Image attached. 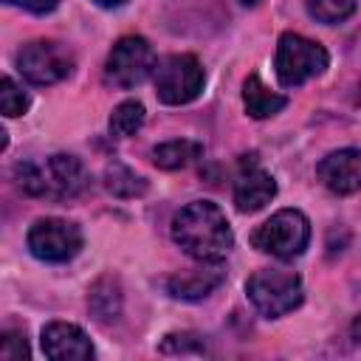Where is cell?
Instances as JSON below:
<instances>
[{
	"label": "cell",
	"instance_id": "6da1fadb",
	"mask_svg": "<svg viewBox=\"0 0 361 361\" xmlns=\"http://www.w3.org/2000/svg\"><path fill=\"white\" fill-rule=\"evenodd\" d=\"M172 240L197 262H220L234 245L223 209L212 200H192L172 217Z\"/></svg>",
	"mask_w": 361,
	"mask_h": 361
},
{
	"label": "cell",
	"instance_id": "7a4b0ae2",
	"mask_svg": "<svg viewBox=\"0 0 361 361\" xmlns=\"http://www.w3.org/2000/svg\"><path fill=\"white\" fill-rule=\"evenodd\" d=\"M245 293L251 305L265 316V319H279L290 310H296L305 299V288L299 274L285 271V268H265L248 276Z\"/></svg>",
	"mask_w": 361,
	"mask_h": 361
},
{
	"label": "cell",
	"instance_id": "3957f363",
	"mask_svg": "<svg viewBox=\"0 0 361 361\" xmlns=\"http://www.w3.org/2000/svg\"><path fill=\"white\" fill-rule=\"evenodd\" d=\"M276 79L282 87H299L313 76H322L330 65L324 45L302 37V34H282L276 42Z\"/></svg>",
	"mask_w": 361,
	"mask_h": 361
},
{
	"label": "cell",
	"instance_id": "277c9868",
	"mask_svg": "<svg viewBox=\"0 0 361 361\" xmlns=\"http://www.w3.org/2000/svg\"><path fill=\"white\" fill-rule=\"evenodd\" d=\"M307 243H310V220L299 209H279L251 234V245L276 259L299 257L307 248Z\"/></svg>",
	"mask_w": 361,
	"mask_h": 361
},
{
	"label": "cell",
	"instance_id": "5b68a950",
	"mask_svg": "<svg viewBox=\"0 0 361 361\" xmlns=\"http://www.w3.org/2000/svg\"><path fill=\"white\" fill-rule=\"evenodd\" d=\"M206 73L192 54H172L155 65V96L164 104H189L200 96Z\"/></svg>",
	"mask_w": 361,
	"mask_h": 361
},
{
	"label": "cell",
	"instance_id": "8992f818",
	"mask_svg": "<svg viewBox=\"0 0 361 361\" xmlns=\"http://www.w3.org/2000/svg\"><path fill=\"white\" fill-rule=\"evenodd\" d=\"M155 65L158 59H155L152 45L144 37L130 34V37H121L107 54L104 76L116 87H135L155 71Z\"/></svg>",
	"mask_w": 361,
	"mask_h": 361
},
{
	"label": "cell",
	"instance_id": "52a82bcc",
	"mask_svg": "<svg viewBox=\"0 0 361 361\" xmlns=\"http://www.w3.org/2000/svg\"><path fill=\"white\" fill-rule=\"evenodd\" d=\"M82 248V231L62 217H42L28 228V251L42 262H68Z\"/></svg>",
	"mask_w": 361,
	"mask_h": 361
},
{
	"label": "cell",
	"instance_id": "ba28073f",
	"mask_svg": "<svg viewBox=\"0 0 361 361\" xmlns=\"http://www.w3.org/2000/svg\"><path fill=\"white\" fill-rule=\"evenodd\" d=\"M17 68H20V73L31 85H39L42 87V85H54V82H62L65 76H71L73 56L59 42L37 39V42H28V45L20 48Z\"/></svg>",
	"mask_w": 361,
	"mask_h": 361
},
{
	"label": "cell",
	"instance_id": "9c48e42d",
	"mask_svg": "<svg viewBox=\"0 0 361 361\" xmlns=\"http://www.w3.org/2000/svg\"><path fill=\"white\" fill-rule=\"evenodd\" d=\"M276 195V180L271 178V172H265L259 166V161L251 155H245L240 161V172L234 178V206L243 214L259 212L265 203H271Z\"/></svg>",
	"mask_w": 361,
	"mask_h": 361
},
{
	"label": "cell",
	"instance_id": "30bf717a",
	"mask_svg": "<svg viewBox=\"0 0 361 361\" xmlns=\"http://www.w3.org/2000/svg\"><path fill=\"white\" fill-rule=\"evenodd\" d=\"M42 353L51 361H85L93 358V344L79 324L51 322L42 327Z\"/></svg>",
	"mask_w": 361,
	"mask_h": 361
},
{
	"label": "cell",
	"instance_id": "8fae6325",
	"mask_svg": "<svg viewBox=\"0 0 361 361\" xmlns=\"http://www.w3.org/2000/svg\"><path fill=\"white\" fill-rule=\"evenodd\" d=\"M319 180L336 195H353L361 189V149H336L316 166Z\"/></svg>",
	"mask_w": 361,
	"mask_h": 361
},
{
	"label": "cell",
	"instance_id": "7c38bea8",
	"mask_svg": "<svg viewBox=\"0 0 361 361\" xmlns=\"http://www.w3.org/2000/svg\"><path fill=\"white\" fill-rule=\"evenodd\" d=\"M45 197H76L87 186V172L79 158L73 155H51L42 166Z\"/></svg>",
	"mask_w": 361,
	"mask_h": 361
},
{
	"label": "cell",
	"instance_id": "4fadbf2b",
	"mask_svg": "<svg viewBox=\"0 0 361 361\" xmlns=\"http://www.w3.org/2000/svg\"><path fill=\"white\" fill-rule=\"evenodd\" d=\"M223 282V271L212 268H195V271H180L175 276L166 279V290L175 296V299H186V302H195V299H206L217 285Z\"/></svg>",
	"mask_w": 361,
	"mask_h": 361
},
{
	"label": "cell",
	"instance_id": "5bb4252c",
	"mask_svg": "<svg viewBox=\"0 0 361 361\" xmlns=\"http://www.w3.org/2000/svg\"><path fill=\"white\" fill-rule=\"evenodd\" d=\"M243 104L251 118H271L288 104V99L282 93L268 90L257 73H248V79L243 82Z\"/></svg>",
	"mask_w": 361,
	"mask_h": 361
},
{
	"label": "cell",
	"instance_id": "9a60e30c",
	"mask_svg": "<svg viewBox=\"0 0 361 361\" xmlns=\"http://www.w3.org/2000/svg\"><path fill=\"white\" fill-rule=\"evenodd\" d=\"M87 307L90 313L96 316V322H113L118 319L121 313V288H118V279L104 274L99 276L93 285H90V293H87Z\"/></svg>",
	"mask_w": 361,
	"mask_h": 361
},
{
	"label": "cell",
	"instance_id": "2e32d148",
	"mask_svg": "<svg viewBox=\"0 0 361 361\" xmlns=\"http://www.w3.org/2000/svg\"><path fill=\"white\" fill-rule=\"evenodd\" d=\"M203 155V144L189 141V138H175V141H164L152 149V161L161 169H183L189 166L195 158Z\"/></svg>",
	"mask_w": 361,
	"mask_h": 361
},
{
	"label": "cell",
	"instance_id": "e0dca14e",
	"mask_svg": "<svg viewBox=\"0 0 361 361\" xmlns=\"http://www.w3.org/2000/svg\"><path fill=\"white\" fill-rule=\"evenodd\" d=\"M104 189L116 197H138L147 192V180L141 175H135L130 166L113 161L107 169H104Z\"/></svg>",
	"mask_w": 361,
	"mask_h": 361
},
{
	"label": "cell",
	"instance_id": "ac0fdd59",
	"mask_svg": "<svg viewBox=\"0 0 361 361\" xmlns=\"http://www.w3.org/2000/svg\"><path fill=\"white\" fill-rule=\"evenodd\" d=\"M144 116H147L144 113V104L135 102V99H127V102H121V104L113 107V113H110V133L116 138H127V135H133V133L141 130Z\"/></svg>",
	"mask_w": 361,
	"mask_h": 361
},
{
	"label": "cell",
	"instance_id": "d6986e66",
	"mask_svg": "<svg viewBox=\"0 0 361 361\" xmlns=\"http://www.w3.org/2000/svg\"><path fill=\"white\" fill-rule=\"evenodd\" d=\"M355 6H358V0H305L307 14L319 23H327V25L347 20L355 11Z\"/></svg>",
	"mask_w": 361,
	"mask_h": 361
},
{
	"label": "cell",
	"instance_id": "ffe728a7",
	"mask_svg": "<svg viewBox=\"0 0 361 361\" xmlns=\"http://www.w3.org/2000/svg\"><path fill=\"white\" fill-rule=\"evenodd\" d=\"M0 110L8 118H17V116H23L28 110V93L11 76L0 79Z\"/></svg>",
	"mask_w": 361,
	"mask_h": 361
},
{
	"label": "cell",
	"instance_id": "44dd1931",
	"mask_svg": "<svg viewBox=\"0 0 361 361\" xmlns=\"http://www.w3.org/2000/svg\"><path fill=\"white\" fill-rule=\"evenodd\" d=\"M0 358H6V361H23V358H28V341H25V333L6 330L3 338H0Z\"/></svg>",
	"mask_w": 361,
	"mask_h": 361
},
{
	"label": "cell",
	"instance_id": "7402d4cb",
	"mask_svg": "<svg viewBox=\"0 0 361 361\" xmlns=\"http://www.w3.org/2000/svg\"><path fill=\"white\" fill-rule=\"evenodd\" d=\"M6 3L20 6V8L31 11V14H48V11H54L59 6V0H6Z\"/></svg>",
	"mask_w": 361,
	"mask_h": 361
},
{
	"label": "cell",
	"instance_id": "603a6c76",
	"mask_svg": "<svg viewBox=\"0 0 361 361\" xmlns=\"http://www.w3.org/2000/svg\"><path fill=\"white\" fill-rule=\"evenodd\" d=\"M350 336H353V338L361 344V313L353 319V324H350Z\"/></svg>",
	"mask_w": 361,
	"mask_h": 361
},
{
	"label": "cell",
	"instance_id": "cb8c5ba5",
	"mask_svg": "<svg viewBox=\"0 0 361 361\" xmlns=\"http://www.w3.org/2000/svg\"><path fill=\"white\" fill-rule=\"evenodd\" d=\"M96 6H102V8H118V6H124L127 0H93Z\"/></svg>",
	"mask_w": 361,
	"mask_h": 361
},
{
	"label": "cell",
	"instance_id": "d4e9b609",
	"mask_svg": "<svg viewBox=\"0 0 361 361\" xmlns=\"http://www.w3.org/2000/svg\"><path fill=\"white\" fill-rule=\"evenodd\" d=\"M240 3H243V6H257L259 0H240Z\"/></svg>",
	"mask_w": 361,
	"mask_h": 361
}]
</instances>
